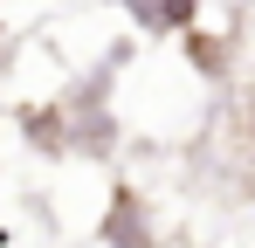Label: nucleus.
I'll use <instances>...</instances> for the list:
<instances>
[{
	"instance_id": "obj_1",
	"label": "nucleus",
	"mask_w": 255,
	"mask_h": 248,
	"mask_svg": "<svg viewBox=\"0 0 255 248\" xmlns=\"http://www.w3.org/2000/svg\"><path fill=\"white\" fill-rule=\"evenodd\" d=\"M111 248H145V228H138V207L131 200L111 207Z\"/></svg>"
}]
</instances>
